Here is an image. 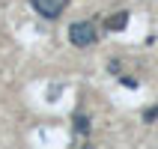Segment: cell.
Listing matches in <instances>:
<instances>
[{"mask_svg": "<svg viewBox=\"0 0 158 149\" xmlns=\"http://www.w3.org/2000/svg\"><path fill=\"white\" fill-rule=\"evenodd\" d=\"M143 119H146V122H155V119H158V105H155V107H149V110L143 114Z\"/></svg>", "mask_w": 158, "mask_h": 149, "instance_id": "5", "label": "cell"}, {"mask_svg": "<svg viewBox=\"0 0 158 149\" xmlns=\"http://www.w3.org/2000/svg\"><path fill=\"white\" fill-rule=\"evenodd\" d=\"M75 128H78L81 134H89V119L87 116H75Z\"/></svg>", "mask_w": 158, "mask_h": 149, "instance_id": "4", "label": "cell"}, {"mask_svg": "<svg viewBox=\"0 0 158 149\" xmlns=\"http://www.w3.org/2000/svg\"><path fill=\"white\" fill-rule=\"evenodd\" d=\"M96 39H98V30L93 21H75L69 27V42L78 48H89V45H96Z\"/></svg>", "mask_w": 158, "mask_h": 149, "instance_id": "1", "label": "cell"}, {"mask_svg": "<svg viewBox=\"0 0 158 149\" xmlns=\"http://www.w3.org/2000/svg\"><path fill=\"white\" fill-rule=\"evenodd\" d=\"M30 6H33L42 18H60L63 9L69 6V0H30Z\"/></svg>", "mask_w": 158, "mask_h": 149, "instance_id": "2", "label": "cell"}, {"mask_svg": "<svg viewBox=\"0 0 158 149\" xmlns=\"http://www.w3.org/2000/svg\"><path fill=\"white\" fill-rule=\"evenodd\" d=\"M125 24H128V12H125V9H123V12H114V15L105 21V27H107V30H114V33L125 30Z\"/></svg>", "mask_w": 158, "mask_h": 149, "instance_id": "3", "label": "cell"}]
</instances>
